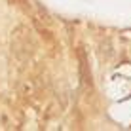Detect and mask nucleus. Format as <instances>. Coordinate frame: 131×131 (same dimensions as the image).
<instances>
[{
    "label": "nucleus",
    "mask_w": 131,
    "mask_h": 131,
    "mask_svg": "<svg viewBox=\"0 0 131 131\" xmlns=\"http://www.w3.org/2000/svg\"><path fill=\"white\" fill-rule=\"evenodd\" d=\"M101 57L105 61H110L114 57V49H112V42L110 38H106L105 42H101Z\"/></svg>",
    "instance_id": "obj_2"
},
{
    "label": "nucleus",
    "mask_w": 131,
    "mask_h": 131,
    "mask_svg": "<svg viewBox=\"0 0 131 131\" xmlns=\"http://www.w3.org/2000/svg\"><path fill=\"white\" fill-rule=\"evenodd\" d=\"M12 51L17 59L27 61L30 55L34 53V42L30 38V32L25 29V27H19V29L13 30L12 34Z\"/></svg>",
    "instance_id": "obj_1"
}]
</instances>
